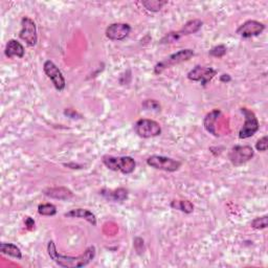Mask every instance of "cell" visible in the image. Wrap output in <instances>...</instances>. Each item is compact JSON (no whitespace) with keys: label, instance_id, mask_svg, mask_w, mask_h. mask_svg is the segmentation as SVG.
Here are the masks:
<instances>
[{"label":"cell","instance_id":"obj_1","mask_svg":"<svg viewBox=\"0 0 268 268\" xmlns=\"http://www.w3.org/2000/svg\"><path fill=\"white\" fill-rule=\"evenodd\" d=\"M96 247L89 246L84 253L79 257L64 256L58 252L54 241H49L47 244V253L49 258L52 259L56 264L65 268H80L88 265L96 257Z\"/></svg>","mask_w":268,"mask_h":268},{"label":"cell","instance_id":"obj_2","mask_svg":"<svg viewBox=\"0 0 268 268\" xmlns=\"http://www.w3.org/2000/svg\"><path fill=\"white\" fill-rule=\"evenodd\" d=\"M103 164L108 169L115 172H122L123 174H131L136 166V163L132 157L122 156L115 157L111 155H106L103 157Z\"/></svg>","mask_w":268,"mask_h":268},{"label":"cell","instance_id":"obj_3","mask_svg":"<svg viewBox=\"0 0 268 268\" xmlns=\"http://www.w3.org/2000/svg\"><path fill=\"white\" fill-rule=\"evenodd\" d=\"M195 53L194 50L191 48H186V49H182L179 50V52L172 54L171 56L166 57L165 60L158 62L155 66H154V74L155 75H161L162 72L166 69L170 68L174 65L180 64L186 61H189L192 57H194Z\"/></svg>","mask_w":268,"mask_h":268},{"label":"cell","instance_id":"obj_4","mask_svg":"<svg viewBox=\"0 0 268 268\" xmlns=\"http://www.w3.org/2000/svg\"><path fill=\"white\" fill-rule=\"evenodd\" d=\"M202 25H204V22L199 19H193V20L187 21L182 30L166 34L161 40V44H171V43H174L178 41L179 39H182L183 37H185V36H189V35L197 33L199 32Z\"/></svg>","mask_w":268,"mask_h":268},{"label":"cell","instance_id":"obj_5","mask_svg":"<svg viewBox=\"0 0 268 268\" xmlns=\"http://www.w3.org/2000/svg\"><path fill=\"white\" fill-rule=\"evenodd\" d=\"M240 111L244 115L245 123L240 131H239V137H240L241 140H245V139H248V137H251L253 134H255L259 130L260 125L255 112L245 107L241 108Z\"/></svg>","mask_w":268,"mask_h":268},{"label":"cell","instance_id":"obj_6","mask_svg":"<svg viewBox=\"0 0 268 268\" xmlns=\"http://www.w3.org/2000/svg\"><path fill=\"white\" fill-rule=\"evenodd\" d=\"M147 165L151 168L156 170H162L165 172H176L182 166V163L171 157L152 155L147 159Z\"/></svg>","mask_w":268,"mask_h":268},{"label":"cell","instance_id":"obj_7","mask_svg":"<svg viewBox=\"0 0 268 268\" xmlns=\"http://www.w3.org/2000/svg\"><path fill=\"white\" fill-rule=\"evenodd\" d=\"M136 134L143 137V139H150V137H155L161 135L162 127L157 122L153 120L142 119L136 122L134 126Z\"/></svg>","mask_w":268,"mask_h":268},{"label":"cell","instance_id":"obj_8","mask_svg":"<svg viewBox=\"0 0 268 268\" xmlns=\"http://www.w3.org/2000/svg\"><path fill=\"white\" fill-rule=\"evenodd\" d=\"M19 37L22 39L28 46L33 47L37 44V27H36V23L31 18L23 17L21 19V31L19 33Z\"/></svg>","mask_w":268,"mask_h":268},{"label":"cell","instance_id":"obj_9","mask_svg":"<svg viewBox=\"0 0 268 268\" xmlns=\"http://www.w3.org/2000/svg\"><path fill=\"white\" fill-rule=\"evenodd\" d=\"M43 69H44L46 76L50 79V81L53 82L55 88L57 90L62 91L65 88L66 82H65L62 72L58 68L57 65L53 61L47 60L44 62V65H43Z\"/></svg>","mask_w":268,"mask_h":268},{"label":"cell","instance_id":"obj_10","mask_svg":"<svg viewBox=\"0 0 268 268\" xmlns=\"http://www.w3.org/2000/svg\"><path fill=\"white\" fill-rule=\"evenodd\" d=\"M228 157L234 165H241L253 157V150L249 146H235L229 151Z\"/></svg>","mask_w":268,"mask_h":268},{"label":"cell","instance_id":"obj_11","mask_svg":"<svg viewBox=\"0 0 268 268\" xmlns=\"http://www.w3.org/2000/svg\"><path fill=\"white\" fill-rule=\"evenodd\" d=\"M217 75V71L212 67H204L197 65L194 67L189 74H187V79L194 82H200L202 85L206 86L211 80Z\"/></svg>","mask_w":268,"mask_h":268},{"label":"cell","instance_id":"obj_12","mask_svg":"<svg viewBox=\"0 0 268 268\" xmlns=\"http://www.w3.org/2000/svg\"><path fill=\"white\" fill-rule=\"evenodd\" d=\"M265 30V25L256 20H248L244 22L237 30V34L243 38H251L262 34Z\"/></svg>","mask_w":268,"mask_h":268},{"label":"cell","instance_id":"obj_13","mask_svg":"<svg viewBox=\"0 0 268 268\" xmlns=\"http://www.w3.org/2000/svg\"><path fill=\"white\" fill-rule=\"evenodd\" d=\"M130 32L131 26L128 23H113L106 28V37L112 41H122L128 37Z\"/></svg>","mask_w":268,"mask_h":268},{"label":"cell","instance_id":"obj_14","mask_svg":"<svg viewBox=\"0 0 268 268\" xmlns=\"http://www.w3.org/2000/svg\"><path fill=\"white\" fill-rule=\"evenodd\" d=\"M65 217H68V218H80V219H84L86 221H88L90 224H92L93 227L97 226V218L96 215L92 212H90L89 209L86 208H75L71 209L70 212L65 213Z\"/></svg>","mask_w":268,"mask_h":268},{"label":"cell","instance_id":"obj_15","mask_svg":"<svg viewBox=\"0 0 268 268\" xmlns=\"http://www.w3.org/2000/svg\"><path fill=\"white\" fill-rule=\"evenodd\" d=\"M44 195L47 197L54 198V199H59V200H68L70 199L74 194L70 190H68L67 187H49V189H46L44 191Z\"/></svg>","mask_w":268,"mask_h":268},{"label":"cell","instance_id":"obj_16","mask_svg":"<svg viewBox=\"0 0 268 268\" xmlns=\"http://www.w3.org/2000/svg\"><path fill=\"white\" fill-rule=\"evenodd\" d=\"M4 54L8 58L13 57H18V58H23L24 56V47L22 46L20 42L17 40H10L8 44L5 46Z\"/></svg>","mask_w":268,"mask_h":268},{"label":"cell","instance_id":"obj_17","mask_svg":"<svg viewBox=\"0 0 268 268\" xmlns=\"http://www.w3.org/2000/svg\"><path fill=\"white\" fill-rule=\"evenodd\" d=\"M100 194L102 195L103 197H105L108 200H112V201H124L128 197V191L123 189V187H119L117 190H102L100 192Z\"/></svg>","mask_w":268,"mask_h":268},{"label":"cell","instance_id":"obj_18","mask_svg":"<svg viewBox=\"0 0 268 268\" xmlns=\"http://www.w3.org/2000/svg\"><path fill=\"white\" fill-rule=\"evenodd\" d=\"M220 114H221L220 110L215 109V110L211 111L209 113H207L206 115L205 121H204V125H205L206 130L208 133L213 134L214 136H218V134H217L216 130H215V123L217 122V120H218Z\"/></svg>","mask_w":268,"mask_h":268},{"label":"cell","instance_id":"obj_19","mask_svg":"<svg viewBox=\"0 0 268 268\" xmlns=\"http://www.w3.org/2000/svg\"><path fill=\"white\" fill-rule=\"evenodd\" d=\"M0 251H1L3 255L13 257L15 259L20 260L22 258V253H21L20 248L17 245L12 244V243H1L0 244Z\"/></svg>","mask_w":268,"mask_h":268},{"label":"cell","instance_id":"obj_20","mask_svg":"<svg viewBox=\"0 0 268 268\" xmlns=\"http://www.w3.org/2000/svg\"><path fill=\"white\" fill-rule=\"evenodd\" d=\"M171 207L186 214H191L194 211V205L189 200H173L171 202Z\"/></svg>","mask_w":268,"mask_h":268},{"label":"cell","instance_id":"obj_21","mask_svg":"<svg viewBox=\"0 0 268 268\" xmlns=\"http://www.w3.org/2000/svg\"><path fill=\"white\" fill-rule=\"evenodd\" d=\"M143 5L150 12H159L165 4L168 3V1H162V0H147V1H143Z\"/></svg>","mask_w":268,"mask_h":268},{"label":"cell","instance_id":"obj_22","mask_svg":"<svg viewBox=\"0 0 268 268\" xmlns=\"http://www.w3.org/2000/svg\"><path fill=\"white\" fill-rule=\"evenodd\" d=\"M38 213L42 216H55L57 214V207L52 204H44L38 206Z\"/></svg>","mask_w":268,"mask_h":268},{"label":"cell","instance_id":"obj_23","mask_svg":"<svg viewBox=\"0 0 268 268\" xmlns=\"http://www.w3.org/2000/svg\"><path fill=\"white\" fill-rule=\"evenodd\" d=\"M268 224V217L263 216V217H259V218H256L255 220L251 221V227L256 228V229H264L267 227Z\"/></svg>","mask_w":268,"mask_h":268},{"label":"cell","instance_id":"obj_24","mask_svg":"<svg viewBox=\"0 0 268 268\" xmlns=\"http://www.w3.org/2000/svg\"><path fill=\"white\" fill-rule=\"evenodd\" d=\"M227 46L226 45H217L213 47L211 50L208 52V55L215 57V58H222L224 55L227 54Z\"/></svg>","mask_w":268,"mask_h":268},{"label":"cell","instance_id":"obj_25","mask_svg":"<svg viewBox=\"0 0 268 268\" xmlns=\"http://www.w3.org/2000/svg\"><path fill=\"white\" fill-rule=\"evenodd\" d=\"M143 107L146 110H161V105H159V103L157 102V101L155 100H147L144 101V102L143 103Z\"/></svg>","mask_w":268,"mask_h":268},{"label":"cell","instance_id":"obj_26","mask_svg":"<svg viewBox=\"0 0 268 268\" xmlns=\"http://www.w3.org/2000/svg\"><path fill=\"white\" fill-rule=\"evenodd\" d=\"M267 148H268V137L263 136L262 139H260L257 142L256 149L258 151H261V152H265V151H267Z\"/></svg>","mask_w":268,"mask_h":268},{"label":"cell","instance_id":"obj_27","mask_svg":"<svg viewBox=\"0 0 268 268\" xmlns=\"http://www.w3.org/2000/svg\"><path fill=\"white\" fill-rule=\"evenodd\" d=\"M25 227H27V229H34L35 228V221L34 219H32L31 217H26L25 218Z\"/></svg>","mask_w":268,"mask_h":268},{"label":"cell","instance_id":"obj_28","mask_svg":"<svg viewBox=\"0 0 268 268\" xmlns=\"http://www.w3.org/2000/svg\"><path fill=\"white\" fill-rule=\"evenodd\" d=\"M220 81H221L222 83H228V82L231 81V78H230L229 75H226V74H224V75H222V76L220 77Z\"/></svg>","mask_w":268,"mask_h":268}]
</instances>
